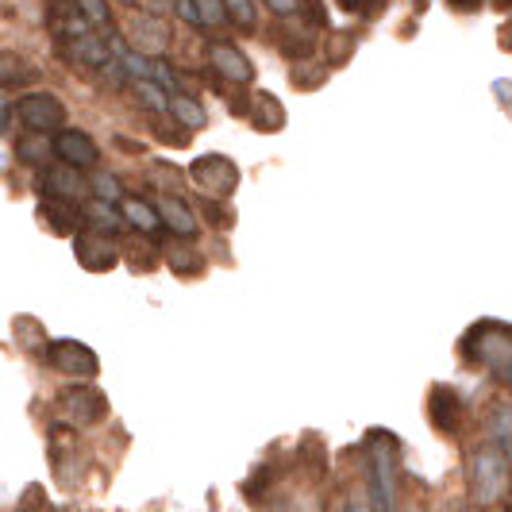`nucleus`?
<instances>
[{"instance_id":"aec40b11","label":"nucleus","mask_w":512,"mask_h":512,"mask_svg":"<svg viewBox=\"0 0 512 512\" xmlns=\"http://www.w3.org/2000/svg\"><path fill=\"white\" fill-rule=\"evenodd\" d=\"M51 185H54V197H66V201H74L77 193V170L74 166H66V170H58V174H51Z\"/></svg>"},{"instance_id":"cd10ccee","label":"nucleus","mask_w":512,"mask_h":512,"mask_svg":"<svg viewBox=\"0 0 512 512\" xmlns=\"http://www.w3.org/2000/svg\"><path fill=\"white\" fill-rule=\"evenodd\" d=\"M270 4V12H278V16H293L297 8H301V0H266Z\"/></svg>"},{"instance_id":"6e6552de","label":"nucleus","mask_w":512,"mask_h":512,"mask_svg":"<svg viewBox=\"0 0 512 512\" xmlns=\"http://www.w3.org/2000/svg\"><path fill=\"white\" fill-rule=\"evenodd\" d=\"M247 116H251V124L255 128H262V131H282V124H285V108L270 93H255L251 97V108H243Z\"/></svg>"},{"instance_id":"9b49d317","label":"nucleus","mask_w":512,"mask_h":512,"mask_svg":"<svg viewBox=\"0 0 512 512\" xmlns=\"http://www.w3.org/2000/svg\"><path fill=\"white\" fill-rule=\"evenodd\" d=\"M43 216H47V224H51L54 231H74L77 224H81V212H77L66 197H54V201H47V205H43Z\"/></svg>"},{"instance_id":"1a4fd4ad","label":"nucleus","mask_w":512,"mask_h":512,"mask_svg":"<svg viewBox=\"0 0 512 512\" xmlns=\"http://www.w3.org/2000/svg\"><path fill=\"white\" fill-rule=\"evenodd\" d=\"M51 351H54L51 359L58 362L62 370H70V374H85V370L93 374V366H97L93 355H89L85 347H77V343H58V347H51Z\"/></svg>"},{"instance_id":"2eb2a0df","label":"nucleus","mask_w":512,"mask_h":512,"mask_svg":"<svg viewBox=\"0 0 512 512\" xmlns=\"http://www.w3.org/2000/svg\"><path fill=\"white\" fill-rule=\"evenodd\" d=\"M124 216H128V224H135L139 231H154L162 220H158V208L143 205V201H124Z\"/></svg>"},{"instance_id":"f257e3e1","label":"nucleus","mask_w":512,"mask_h":512,"mask_svg":"<svg viewBox=\"0 0 512 512\" xmlns=\"http://www.w3.org/2000/svg\"><path fill=\"white\" fill-rule=\"evenodd\" d=\"M189 174H193V181L205 189L208 197H228L231 189L239 185V170H235V162L224 158V154H205V158H197Z\"/></svg>"},{"instance_id":"2f4dec72","label":"nucleus","mask_w":512,"mask_h":512,"mask_svg":"<svg viewBox=\"0 0 512 512\" xmlns=\"http://www.w3.org/2000/svg\"><path fill=\"white\" fill-rule=\"evenodd\" d=\"M308 12H312L316 24H324V4H320V0H308Z\"/></svg>"},{"instance_id":"c9c22d12","label":"nucleus","mask_w":512,"mask_h":512,"mask_svg":"<svg viewBox=\"0 0 512 512\" xmlns=\"http://www.w3.org/2000/svg\"><path fill=\"white\" fill-rule=\"evenodd\" d=\"M124 4H131V0H124Z\"/></svg>"},{"instance_id":"9d476101","label":"nucleus","mask_w":512,"mask_h":512,"mask_svg":"<svg viewBox=\"0 0 512 512\" xmlns=\"http://www.w3.org/2000/svg\"><path fill=\"white\" fill-rule=\"evenodd\" d=\"M158 220L170 224L174 231H181V235H193V231H197L193 212L181 205V201H174V197H162V201H158Z\"/></svg>"},{"instance_id":"393cba45","label":"nucleus","mask_w":512,"mask_h":512,"mask_svg":"<svg viewBox=\"0 0 512 512\" xmlns=\"http://www.w3.org/2000/svg\"><path fill=\"white\" fill-rule=\"evenodd\" d=\"M124 66H128V74H135V77H147V74H151V62H147L143 54L124 51Z\"/></svg>"},{"instance_id":"a211bd4d","label":"nucleus","mask_w":512,"mask_h":512,"mask_svg":"<svg viewBox=\"0 0 512 512\" xmlns=\"http://www.w3.org/2000/svg\"><path fill=\"white\" fill-rule=\"evenodd\" d=\"M301 66H293V81L301 85V89H316L320 81H324V74H328V66L324 62H312V58H297Z\"/></svg>"},{"instance_id":"f3484780","label":"nucleus","mask_w":512,"mask_h":512,"mask_svg":"<svg viewBox=\"0 0 512 512\" xmlns=\"http://www.w3.org/2000/svg\"><path fill=\"white\" fill-rule=\"evenodd\" d=\"M135 39H139L143 47H151V51H162V47L170 43L166 27L158 24V20H139V24H135Z\"/></svg>"},{"instance_id":"473e14b6","label":"nucleus","mask_w":512,"mask_h":512,"mask_svg":"<svg viewBox=\"0 0 512 512\" xmlns=\"http://www.w3.org/2000/svg\"><path fill=\"white\" fill-rule=\"evenodd\" d=\"M339 8H347V12H359V0H339Z\"/></svg>"},{"instance_id":"7ed1b4c3","label":"nucleus","mask_w":512,"mask_h":512,"mask_svg":"<svg viewBox=\"0 0 512 512\" xmlns=\"http://www.w3.org/2000/svg\"><path fill=\"white\" fill-rule=\"evenodd\" d=\"M54 154L66 162V166H74V170H85V166H97V143L85 135V131H58V139L51 143Z\"/></svg>"},{"instance_id":"f8f14e48","label":"nucleus","mask_w":512,"mask_h":512,"mask_svg":"<svg viewBox=\"0 0 512 512\" xmlns=\"http://www.w3.org/2000/svg\"><path fill=\"white\" fill-rule=\"evenodd\" d=\"M166 108L174 112V120H178V124H185V128H205V108L193 101V97L174 93V97L166 101Z\"/></svg>"},{"instance_id":"72a5a7b5","label":"nucleus","mask_w":512,"mask_h":512,"mask_svg":"<svg viewBox=\"0 0 512 512\" xmlns=\"http://www.w3.org/2000/svg\"><path fill=\"white\" fill-rule=\"evenodd\" d=\"M0 128H4V108H0Z\"/></svg>"},{"instance_id":"423d86ee","label":"nucleus","mask_w":512,"mask_h":512,"mask_svg":"<svg viewBox=\"0 0 512 512\" xmlns=\"http://www.w3.org/2000/svg\"><path fill=\"white\" fill-rule=\"evenodd\" d=\"M77 258L93 270H108L116 262V243L104 235V231H93V235H81L77 239Z\"/></svg>"},{"instance_id":"bb28decb","label":"nucleus","mask_w":512,"mask_h":512,"mask_svg":"<svg viewBox=\"0 0 512 512\" xmlns=\"http://www.w3.org/2000/svg\"><path fill=\"white\" fill-rule=\"evenodd\" d=\"M170 262H174V270H189V274H197V270H201V262H197V255H189V251H174V255H170Z\"/></svg>"},{"instance_id":"dca6fc26","label":"nucleus","mask_w":512,"mask_h":512,"mask_svg":"<svg viewBox=\"0 0 512 512\" xmlns=\"http://www.w3.org/2000/svg\"><path fill=\"white\" fill-rule=\"evenodd\" d=\"M47 154H54L47 131H31L27 139H20V158H24V162H43Z\"/></svg>"},{"instance_id":"6ab92c4d","label":"nucleus","mask_w":512,"mask_h":512,"mask_svg":"<svg viewBox=\"0 0 512 512\" xmlns=\"http://www.w3.org/2000/svg\"><path fill=\"white\" fill-rule=\"evenodd\" d=\"M224 16H228L231 24H239V27H251L258 24V16H255V4L251 0H224Z\"/></svg>"},{"instance_id":"ddd939ff","label":"nucleus","mask_w":512,"mask_h":512,"mask_svg":"<svg viewBox=\"0 0 512 512\" xmlns=\"http://www.w3.org/2000/svg\"><path fill=\"white\" fill-rule=\"evenodd\" d=\"M39 70L27 66V58L20 54H0V85H24V81H35Z\"/></svg>"},{"instance_id":"0eeeda50","label":"nucleus","mask_w":512,"mask_h":512,"mask_svg":"<svg viewBox=\"0 0 512 512\" xmlns=\"http://www.w3.org/2000/svg\"><path fill=\"white\" fill-rule=\"evenodd\" d=\"M62 412H70L74 424H93V420H101L104 416V397L101 393H93V389H74V393H66Z\"/></svg>"},{"instance_id":"4468645a","label":"nucleus","mask_w":512,"mask_h":512,"mask_svg":"<svg viewBox=\"0 0 512 512\" xmlns=\"http://www.w3.org/2000/svg\"><path fill=\"white\" fill-rule=\"evenodd\" d=\"M355 47H359V31H332V39H328V62L332 66L351 62Z\"/></svg>"},{"instance_id":"7c9ffc66","label":"nucleus","mask_w":512,"mask_h":512,"mask_svg":"<svg viewBox=\"0 0 512 512\" xmlns=\"http://www.w3.org/2000/svg\"><path fill=\"white\" fill-rule=\"evenodd\" d=\"M486 0H451V8H459V12H478Z\"/></svg>"},{"instance_id":"4be33fe9","label":"nucleus","mask_w":512,"mask_h":512,"mask_svg":"<svg viewBox=\"0 0 512 512\" xmlns=\"http://www.w3.org/2000/svg\"><path fill=\"white\" fill-rule=\"evenodd\" d=\"M77 12H81L85 20H93V24H108V20H112V12H108L104 0H77Z\"/></svg>"},{"instance_id":"f03ea898","label":"nucleus","mask_w":512,"mask_h":512,"mask_svg":"<svg viewBox=\"0 0 512 512\" xmlns=\"http://www.w3.org/2000/svg\"><path fill=\"white\" fill-rule=\"evenodd\" d=\"M16 116L24 120L27 131H54L66 124V108L51 93H27V97H20Z\"/></svg>"},{"instance_id":"5701e85b","label":"nucleus","mask_w":512,"mask_h":512,"mask_svg":"<svg viewBox=\"0 0 512 512\" xmlns=\"http://www.w3.org/2000/svg\"><path fill=\"white\" fill-rule=\"evenodd\" d=\"M89 220L97 224V231H116V228H120V216H112V208H104V205H89Z\"/></svg>"},{"instance_id":"b1692460","label":"nucleus","mask_w":512,"mask_h":512,"mask_svg":"<svg viewBox=\"0 0 512 512\" xmlns=\"http://www.w3.org/2000/svg\"><path fill=\"white\" fill-rule=\"evenodd\" d=\"M135 89H139V97L151 104V108H166V97H162V89H158L154 81H139Z\"/></svg>"},{"instance_id":"39448f33","label":"nucleus","mask_w":512,"mask_h":512,"mask_svg":"<svg viewBox=\"0 0 512 512\" xmlns=\"http://www.w3.org/2000/svg\"><path fill=\"white\" fill-rule=\"evenodd\" d=\"M62 54L70 62H77V66H93V70L108 66V43H104L101 35H93V31L74 35V39H62Z\"/></svg>"},{"instance_id":"412c9836","label":"nucleus","mask_w":512,"mask_h":512,"mask_svg":"<svg viewBox=\"0 0 512 512\" xmlns=\"http://www.w3.org/2000/svg\"><path fill=\"white\" fill-rule=\"evenodd\" d=\"M193 8H197V20H201V24L220 27L228 20V16H224V0H193Z\"/></svg>"},{"instance_id":"f704fd0d","label":"nucleus","mask_w":512,"mask_h":512,"mask_svg":"<svg viewBox=\"0 0 512 512\" xmlns=\"http://www.w3.org/2000/svg\"><path fill=\"white\" fill-rule=\"evenodd\" d=\"M154 4H170V0H154Z\"/></svg>"},{"instance_id":"c756f323","label":"nucleus","mask_w":512,"mask_h":512,"mask_svg":"<svg viewBox=\"0 0 512 512\" xmlns=\"http://www.w3.org/2000/svg\"><path fill=\"white\" fill-rule=\"evenodd\" d=\"M385 8V0H359V12H366V16H378Z\"/></svg>"},{"instance_id":"20e7f679","label":"nucleus","mask_w":512,"mask_h":512,"mask_svg":"<svg viewBox=\"0 0 512 512\" xmlns=\"http://www.w3.org/2000/svg\"><path fill=\"white\" fill-rule=\"evenodd\" d=\"M208 66L220 77H228V81H239V85H247L255 77L251 58L239 51V47H231V43H212L208 47Z\"/></svg>"},{"instance_id":"a878e982","label":"nucleus","mask_w":512,"mask_h":512,"mask_svg":"<svg viewBox=\"0 0 512 512\" xmlns=\"http://www.w3.org/2000/svg\"><path fill=\"white\" fill-rule=\"evenodd\" d=\"M97 197H101V201H116V197H120V185H116V178L101 174V178H97Z\"/></svg>"},{"instance_id":"c85d7f7f","label":"nucleus","mask_w":512,"mask_h":512,"mask_svg":"<svg viewBox=\"0 0 512 512\" xmlns=\"http://www.w3.org/2000/svg\"><path fill=\"white\" fill-rule=\"evenodd\" d=\"M178 4V12L189 20V24H197V8H193V0H174Z\"/></svg>"}]
</instances>
